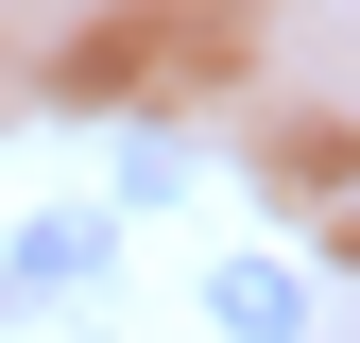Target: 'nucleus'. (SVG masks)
<instances>
[{
    "label": "nucleus",
    "instance_id": "1",
    "mask_svg": "<svg viewBox=\"0 0 360 343\" xmlns=\"http://www.w3.org/2000/svg\"><path fill=\"white\" fill-rule=\"evenodd\" d=\"M206 326L223 343H309V292L275 275V257H223V275H206Z\"/></svg>",
    "mask_w": 360,
    "mask_h": 343
}]
</instances>
